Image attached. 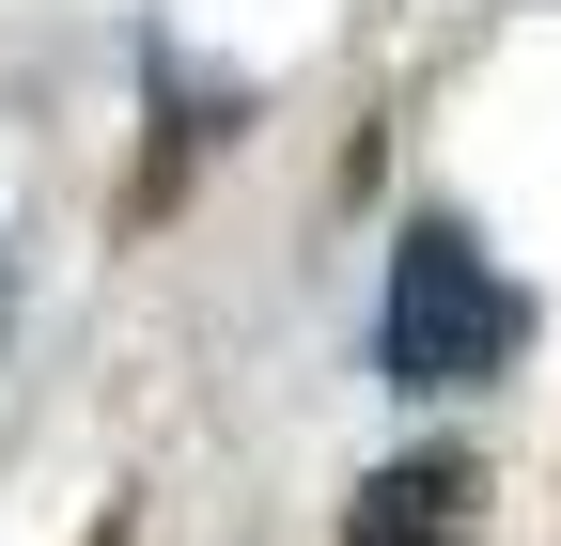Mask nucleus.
<instances>
[{
	"label": "nucleus",
	"mask_w": 561,
	"mask_h": 546,
	"mask_svg": "<svg viewBox=\"0 0 561 546\" xmlns=\"http://www.w3.org/2000/svg\"><path fill=\"white\" fill-rule=\"evenodd\" d=\"M343 546H483V468L468 453H390L359 515H343Z\"/></svg>",
	"instance_id": "f03ea898"
},
{
	"label": "nucleus",
	"mask_w": 561,
	"mask_h": 546,
	"mask_svg": "<svg viewBox=\"0 0 561 546\" xmlns=\"http://www.w3.org/2000/svg\"><path fill=\"white\" fill-rule=\"evenodd\" d=\"M530 360V297L483 265V235L468 219H405V250H390V297H375V375L390 390H500Z\"/></svg>",
	"instance_id": "f257e3e1"
}]
</instances>
